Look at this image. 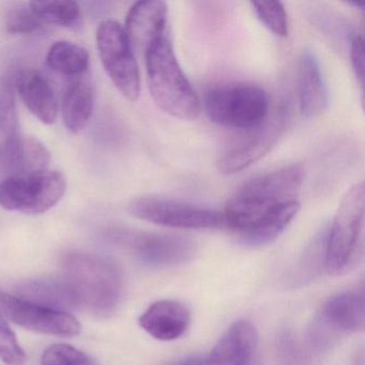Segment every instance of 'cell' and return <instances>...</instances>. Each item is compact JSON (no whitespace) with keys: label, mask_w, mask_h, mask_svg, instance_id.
<instances>
[{"label":"cell","mask_w":365,"mask_h":365,"mask_svg":"<svg viewBox=\"0 0 365 365\" xmlns=\"http://www.w3.org/2000/svg\"><path fill=\"white\" fill-rule=\"evenodd\" d=\"M61 272L80 307L106 316L120 303L123 275L110 260L95 254L69 252L61 259Z\"/></svg>","instance_id":"cell-1"},{"label":"cell","mask_w":365,"mask_h":365,"mask_svg":"<svg viewBox=\"0 0 365 365\" xmlns=\"http://www.w3.org/2000/svg\"><path fill=\"white\" fill-rule=\"evenodd\" d=\"M145 57L149 91L155 103L174 118H197L202 103L181 69L170 40L164 36Z\"/></svg>","instance_id":"cell-2"},{"label":"cell","mask_w":365,"mask_h":365,"mask_svg":"<svg viewBox=\"0 0 365 365\" xmlns=\"http://www.w3.org/2000/svg\"><path fill=\"white\" fill-rule=\"evenodd\" d=\"M365 189L352 185L339 202L326 236V268L334 275L354 269L363 256Z\"/></svg>","instance_id":"cell-3"},{"label":"cell","mask_w":365,"mask_h":365,"mask_svg":"<svg viewBox=\"0 0 365 365\" xmlns=\"http://www.w3.org/2000/svg\"><path fill=\"white\" fill-rule=\"evenodd\" d=\"M202 106L210 121L240 131L256 127L270 114L268 93L252 84L213 87L205 93Z\"/></svg>","instance_id":"cell-4"},{"label":"cell","mask_w":365,"mask_h":365,"mask_svg":"<svg viewBox=\"0 0 365 365\" xmlns=\"http://www.w3.org/2000/svg\"><path fill=\"white\" fill-rule=\"evenodd\" d=\"M67 179L59 170L14 173L0 183V207L8 211L41 215L65 195Z\"/></svg>","instance_id":"cell-5"},{"label":"cell","mask_w":365,"mask_h":365,"mask_svg":"<svg viewBox=\"0 0 365 365\" xmlns=\"http://www.w3.org/2000/svg\"><path fill=\"white\" fill-rule=\"evenodd\" d=\"M365 296L363 287L330 297L320 307L307 333L315 351L328 349L341 335L364 330Z\"/></svg>","instance_id":"cell-6"},{"label":"cell","mask_w":365,"mask_h":365,"mask_svg":"<svg viewBox=\"0 0 365 365\" xmlns=\"http://www.w3.org/2000/svg\"><path fill=\"white\" fill-rule=\"evenodd\" d=\"M108 237L115 245L151 268L178 266L191 259L196 250L192 239L179 235L112 228Z\"/></svg>","instance_id":"cell-7"},{"label":"cell","mask_w":365,"mask_h":365,"mask_svg":"<svg viewBox=\"0 0 365 365\" xmlns=\"http://www.w3.org/2000/svg\"><path fill=\"white\" fill-rule=\"evenodd\" d=\"M97 48L104 70L117 91L128 101H136L140 97V71L123 27L113 20L100 23Z\"/></svg>","instance_id":"cell-8"},{"label":"cell","mask_w":365,"mask_h":365,"mask_svg":"<svg viewBox=\"0 0 365 365\" xmlns=\"http://www.w3.org/2000/svg\"><path fill=\"white\" fill-rule=\"evenodd\" d=\"M288 120L287 110L279 108L259 125L241 131L222 153L219 170L223 174H235L259 161L279 142Z\"/></svg>","instance_id":"cell-9"},{"label":"cell","mask_w":365,"mask_h":365,"mask_svg":"<svg viewBox=\"0 0 365 365\" xmlns=\"http://www.w3.org/2000/svg\"><path fill=\"white\" fill-rule=\"evenodd\" d=\"M128 210L136 219L165 227L210 230L224 226L222 212L158 196L134 198L130 202Z\"/></svg>","instance_id":"cell-10"},{"label":"cell","mask_w":365,"mask_h":365,"mask_svg":"<svg viewBox=\"0 0 365 365\" xmlns=\"http://www.w3.org/2000/svg\"><path fill=\"white\" fill-rule=\"evenodd\" d=\"M0 312L26 330L55 336L73 337L80 334L78 320L68 312L48 309L0 290Z\"/></svg>","instance_id":"cell-11"},{"label":"cell","mask_w":365,"mask_h":365,"mask_svg":"<svg viewBox=\"0 0 365 365\" xmlns=\"http://www.w3.org/2000/svg\"><path fill=\"white\" fill-rule=\"evenodd\" d=\"M168 5L161 0H145L132 6L123 29L133 52L146 55L164 37Z\"/></svg>","instance_id":"cell-12"},{"label":"cell","mask_w":365,"mask_h":365,"mask_svg":"<svg viewBox=\"0 0 365 365\" xmlns=\"http://www.w3.org/2000/svg\"><path fill=\"white\" fill-rule=\"evenodd\" d=\"M204 365H260L255 327L247 320L234 322L204 360Z\"/></svg>","instance_id":"cell-13"},{"label":"cell","mask_w":365,"mask_h":365,"mask_svg":"<svg viewBox=\"0 0 365 365\" xmlns=\"http://www.w3.org/2000/svg\"><path fill=\"white\" fill-rule=\"evenodd\" d=\"M304 176L303 165L292 164L252 179L236 193L262 202L285 204L297 200L296 196L304 182Z\"/></svg>","instance_id":"cell-14"},{"label":"cell","mask_w":365,"mask_h":365,"mask_svg":"<svg viewBox=\"0 0 365 365\" xmlns=\"http://www.w3.org/2000/svg\"><path fill=\"white\" fill-rule=\"evenodd\" d=\"M297 93L301 114L307 118L320 116L328 106V91L319 63L312 52H303L297 66Z\"/></svg>","instance_id":"cell-15"},{"label":"cell","mask_w":365,"mask_h":365,"mask_svg":"<svg viewBox=\"0 0 365 365\" xmlns=\"http://www.w3.org/2000/svg\"><path fill=\"white\" fill-rule=\"evenodd\" d=\"M138 322L155 339L175 341L182 336L189 329L191 313L179 301H157L144 312Z\"/></svg>","instance_id":"cell-16"},{"label":"cell","mask_w":365,"mask_h":365,"mask_svg":"<svg viewBox=\"0 0 365 365\" xmlns=\"http://www.w3.org/2000/svg\"><path fill=\"white\" fill-rule=\"evenodd\" d=\"M14 86L31 114L44 125H53L58 116V104L50 83L38 71L18 72Z\"/></svg>","instance_id":"cell-17"},{"label":"cell","mask_w":365,"mask_h":365,"mask_svg":"<svg viewBox=\"0 0 365 365\" xmlns=\"http://www.w3.org/2000/svg\"><path fill=\"white\" fill-rule=\"evenodd\" d=\"M16 294L23 300L56 311L67 312L80 307L63 279H29L16 286Z\"/></svg>","instance_id":"cell-18"},{"label":"cell","mask_w":365,"mask_h":365,"mask_svg":"<svg viewBox=\"0 0 365 365\" xmlns=\"http://www.w3.org/2000/svg\"><path fill=\"white\" fill-rule=\"evenodd\" d=\"M95 106L93 88L89 81L76 78L72 81L63 93L61 115L66 128L71 133L82 132L93 117Z\"/></svg>","instance_id":"cell-19"},{"label":"cell","mask_w":365,"mask_h":365,"mask_svg":"<svg viewBox=\"0 0 365 365\" xmlns=\"http://www.w3.org/2000/svg\"><path fill=\"white\" fill-rule=\"evenodd\" d=\"M1 157L12 174L48 170L51 162V153L41 140L22 134L16 142L1 149Z\"/></svg>","instance_id":"cell-20"},{"label":"cell","mask_w":365,"mask_h":365,"mask_svg":"<svg viewBox=\"0 0 365 365\" xmlns=\"http://www.w3.org/2000/svg\"><path fill=\"white\" fill-rule=\"evenodd\" d=\"M299 210L300 204L297 200L282 205L257 226L239 235V241L250 247H264L273 242L288 227Z\"/></svg>","instance_id":"cell-21"},{"label":"cell","mask_w":365,"mask_h":365,"mask_svg":"<svg viewBox=\"0 0 365 365\" xmlns=\"http://www.w3.org/2000/svg\"><path fill=\"white\" fill-rule=\"evenodd\" d=\"M89 54L84 48L70 41H57L46 55V63L53 71L80 76L89 67Z\"/></svg>","instance_id":"cell-22"},{"label":"cell","mask_w":365,"mask_h":365,"mask_svg":"<svg viewBox=\"0 0 365 365\" xmlns=\"http://www.w3.org/2000/svg\"><path fill=\"white\" fill-rule=\"evenodd\" d=\"M20 123L16 108V93L9 78H0V140L1 149L20 138Z\"/></svg>","instance_id":"cell-23"},{"label":"cell","mask_w":365,"mask_h":365,"mask_svg":"<svg viewBox=\"0 0 365 365\" xmlns=\"http://www.w3.org/2000/svg\"><path fill=\"white\" fill-rule=\"evenodd\" d=\"M35 16L42 23L73 26L81 19V8L76 1L70 0H42L29 3Z\"/></svg>","instance_id":"cell-24"},{"label":"cell","mask_w":365,"mask_h":365,"mask_svg":"<svg viewBox=\"0 0 365 365\" xmlns=\"http://www.w3.org/2000/svg\"><path fill=\"white\" fill-rule=\"evenodd\" d=\"M326 236L327 234L318 235L305 250L298 266L292 272L294 284L307 283L309 279H315L326 266Z\"/></svg>","instance_id":"cell-25"},{"label":"cell","mask_w":365,"mask_h":365,"mask_svg":"<svg viewBox=\"0 0 365 365\" xmlns=\"http://www.w3.org/2000/svg\"><path fill=\"white\" fill-rule=\"evenodd\" d=\"M251 6L258 20L270 33L277 37H287V14L283 4L279 1H253Z\"/></svg>","instance_id":"cell-26"},{"label":"cell","mask_w":365,"mask_h":365,"mask_svg":"<svg viewBox=\"0 0 365 365\" xmlns=\"http://www.w3.org/2000/svg\"><path fill=\"white\" fill-rule=\"evenodd\" d=\"M42 26L43 23L35 16L29 4H12L6 12L5 29L9 34L31 35L39 31Z\"/></svg>","instance_id":"cell-27"},{"label":"cell","mask_w":365,"mask_h":365,"mask_svg":"<svg viewBox=\"0 0 365 365\" xmlns=\"http://www.w3.org/2000/svg\"><path fill=\"white\" fill-rule=\"evenodd\" d=\"M42 365H97L91 356L73 346L55 344L42 354Z\"/></svg>","instance_id":"cell-28"},{"label":"cell","mask_w":365,"mask_h":365,"mask_svg":"<svg viewBox=\"0 0 365 365\" xmlns=\"http://www.w3.org/2000/svg\"><path fill=\"white\" fill-rule=\"evenodd\" d=\"M0 360L7 365H24L26 354L0 312Z\"/></svg>","instance_id":"cell-29"},{"label":"cell","mask_w":365,"mask_h":365,"mask_svg":"<svg viewBox=\"0 0 365 365\" xmlns=\"http://www.w3.org/2000/svg\"><path fill=\"white\" fill-rule=\"evenodd\" d=\"M350 61L354 76L361 88L364 87V40L361 36H354L350 43Z\"/></svg>","instance_id":"cell-30"},{"label":"cell","mask_w":365,"mask_h":365,"mask_svg":"<svg viewBox=\"0 0 365 365\" xmlns=\"http://www.w3.org/2000/svg\"><path fill=\"white\" fill-rule=\"evenodd\" d=\"M180 365H204V360L200 358H190L183 361Z\"/></svg>","instance_id":"cell-31"},{"label":"cell","mask_w":365,"mask_h":365,"mask_svg":"<svg viewBox=\"0 0 365 365\" xmlns=\"http://www.w3.org/2000/svg\"><path fill=\"white\" fill-rule=\"evenodd\" d=\"M354 365H364V354H363V350H361L360 354H358V356H356Z\"/></svg>","instance_id":"cell-32"},{"label":"cell","mask_w":365,"mask_h":365,"mask_svg":"<svg viewBox=\"0 0 365 365\" xmlns=\"http://www.w3.org/2000/svg\"><path fill=\"white\" fill-rule=\"evenodd\" d=\"M348 5L352 6V7L358 10H364L365 4L363 1H350V3H348Z\"/></svg>","instance_id":"cell-33"}]
</instances>
